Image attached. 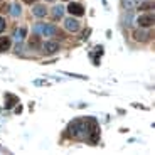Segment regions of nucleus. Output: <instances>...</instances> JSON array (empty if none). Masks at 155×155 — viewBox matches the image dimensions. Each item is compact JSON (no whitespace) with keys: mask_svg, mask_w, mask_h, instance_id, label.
Wrapping results in <instances>:
<instances>
[{"mask_svg":"<svg viewBox=\"0 0 155 155\" xmlns=\"http://www.w3.org/2000/svg\"><path fill=\"white\" fill-rule=\"evenodd\" d=\"M69 133L76 138L83 140H91V143L96 145L98 138H100V132H98V123L94 118H78V120L69 123Z\"/></svg>","mask_w":155,"mask_h":155,"instance_id":"1","label":"nucleus"},{"mask_svg":"<svg viewBox=\"0 0 155 155\" xmlns=\"http://www.w3.org/2000/svg\"><path fill=\"white\" fill-rule=\"evenodd\" d=\"M5 98H7V101H5V108H7V110L19 103V98H17L15 94H12V93H7V94H5Z\"/></svg>","mask_w":155,"mask_h":155,"instance_id":"7","label":"nucleus"},{"mask_svg":"<svg viewBox=\"0 0 155 155\" xmlns=\"http://www.w3.org/2000/svg\"><path fill=\"white\" fill-rule=\"evenodd\" d=\"M15 37L17 39H24V37H25V29H19V31L15 32Z\"/></svg>","mask_w":155,"mask_h":155,"instance_id":"14","label":"nucleus"},{"mask_svg":"<svg viewBox=\"0 0 155 155\" xmlns=\"http://www.w3.org/2000/svg\"><path fill=\"white\" fill-rule=\"evenodd\" d=\"M140 8H142V10H150V8H152V4H150V2H145V4L140 5Z\"/></svg>","mask_w":155,"mask_h":155,"instance_id":"15","label":"nucleus"},{"mask_svg":"<svg viewBox=\"0 0 155 155\" xmlns=\"http://www.w3.org/2000/svg\"><path fill=\"white\" fill-rule=\"evenodd\" d=\"M20 111H22V106L19 105V106H17V108H15V113H20Z\"/></svg>","mask_w":155,"mask_h":155,"instance_id":"18","label":"nucleus"},{"mask_svg":"<svg viewBox=\"0 0 155 155\" xmlns=\"http://www.w3.org/2000/svg\"><path fill=\"white\" fill-rule=\"evenodd\" d=\"M148 35H150V34H148L147 31H140V29L133 32V37H135V41H140V42H145V41L148 39Z\"/></svg>","mask_w":155,"mask_h":155,"instance_id":"8","label":"nucleus"},{"mask_svg":"<svg viewBox=\"0 0 155 155\" xmlns=\"http://www.w3.org/2000/svg\"><path fill=\"white\" fill-rule=\"evenodd\" d=\"M62 14H64V8H62L61 5H56L54 10H52V15H54V19H61Z\"/></svg>","mask_w":155,"mask_h":155,"instance_id":"12","label":"nucleus"},{"mask_svg":"<svg viewBox=\"0 0 155 155\" xmlns=\"http://www.w3.org/2000/svg\"><path fill=\"white\" fill-rule=\"evenodd\" d=\"M4 29H5V19L0 17V32H4Z\"/></svg>","mask_w":155,"mask_h":155,"instance_id":"16","label":"nucleus"},{"mask_svg":"<svg viewBox=\"0 0 155 155\" xmlns=\"http://www.w3.org/2000/svg\"><path fill=\"white\" fill-rule=\"evenodd\" d=\"M29 46L32 47V49H37V47H41L42 44H41V37H39L37 34H32L31 39H29Z\"/></svg>","mask_w":155,"mask_h":155,"instance_id":"10","label":"nucleus"},{"mask_svg":"<svg viewBox=\"0 0 155 155\" xmlns=\"http://www.w3.org/2000/svg\"><path fill=\"white\" fill-rule=\"evenodd\" d=\"M25 4H34V2H37V0H24Z\"/></svg>","mask_w":155,"mask_h":155,"instance_id":"20","label":"nucleus"},{"mask_svg":"<svg viewBox=\"0 0 155 155\" xmlns=\"http://www.w3.org/2000/svg\"><path fill=\"white\" fill-rule=\"evenodd\" d=\"M68 12H69L71 15L81 17V15H84V7L81 4H78V2H73V4L68 5Z\"/></svg>","mask_w":155,"mask_h":155,"instance_id":"2","label":"nucleus"},{"mask_svg":"<svg viewBox=\"0 0 155 155\" xmlns=\"http://www.w3.org/2000/svg\"><path fill=\"white\" fill-rule=\"evenodd\" d=\"M14 14H15V15H19V14H20V7H15V8H14Z\"/></svg>","mask_w":155,"mask_h":155,"instance_id":"17","label":"nucleus"},{"mask_svg":"<svg viewBox=\"0 0 155 155\" xmlns=\"http://www.w3.org/2000/svg\"><path fill=\"white\" fill-rule=\"evenodd\" d=\"M64 25H66V29H68L69 32H76L78 29H79V22H78L76 19H66Z\"/></svg>","mask_w":155,"mask_h":155,"instance_id":"6","label":"nucleus"},{"mask_svg":"<svg viewBox=\"0 0 155 155\" xmlns=\"http://www.w3.org/2000/svg\"><path fill=\"white\" fill-rule=\"evenodd\" d=\"M12 46L10 39L8 37H0V52H5V51H8Z\"/></svg>","mask_w":155,"mask_h":155,"instance_id":"11","label":"nucleus"},{"mask_svg":"<svg viewBox=\"0 0 155 155\" xmlns=\"http://www.w3.org/2000/svg\"><path fill=\"white\" fill-rule=\"evenodd\" d=\"M8 10H10V7H8V5H7V7H2V12H8Z\"/></svg>","mask_w":155,"mask_h":155,"instance_id":"19","label":"nucleus"},{"mask_svg":"<svg viewBox=\"0 0 155 155\" xmlns=\"http://www.w3.org/2000/svg\"><path fill=\"white\" fill-rule=\"evenodd\" d=\"M32 14H34L35 17H46V14H47L46 5H35V7L32 8Z\"/></svg>","mask_w":155,"mask_h":155,"instance_id":"9","label":"nucleus"},{"mask_svg":"<svg viewBox=\"0 0 155 155\" xmlns=\"http://www.w3.org/2000/svg\"><path fill=\"white\" fill-rule=\"evenodd\" d=\"M58 51H59V44L54 42V41H49V42L44 44V52H46V54H54Z\"/></svg>","mask_w":155,"mask_h":155,"instance_id":"5","label":"nucleus"},{"mask_svg":"<svg viewBox=\"0 0 155 155\" xmlns=\"http://www.w3.org/2000/svg\"><path fill=\"white\" fill-rule=\"evenodd\" d=\"M153 15L152 14H143V15L138 17V25L140 27H152L153 25Z\"/></svg>","mask_w":155,"mask_h":155,"instance_id":"4","label":"nucleus"},{"mask_svg":"<svg viewBox=\"0 0 155 155\" xmlns=\"http://www.w3.org/2000/svg\"><path fill=\"white\" fill-rule=\"evenodd\" d=\"M135 5V0H123V7L125 8H132Z\"/></svg>","mask_w":155,"mask_h":155,"instance_id":"13","label":"nucleus"},{"mask_svg":"<svg viewBox=\"0 0 155 155\" xmlns=\"http://www.w3.org/2000/svg\"><path fill=\"white\" fill-rule=\"evenodd\" d=\"M35 31H39L42 35L51 37V35H54L56 32H58V29H56L54 25H51V24H44V25H37V27H35Z\"/></svg>","mask_w":155,"mask_h":155,"instance_id":"3","label":"nucleus"}]
</instances>
